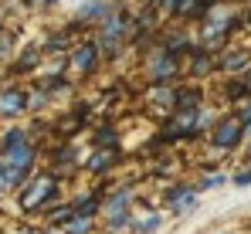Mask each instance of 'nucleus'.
Segmentation results:
<instances>
[{
	"label": "nucleus",
	"mask_w": 251,
	"mask_h": 234,
	"mask_svg": "<svg viewBox=\"0 0 251 234\" xmlns=\"http://www.w3.org/2000/svg\"><path fill=\"white\" fill-rule=\"evenodd\" d=\"M61 197H68V183L51 173L48 166H41L17 194H14V207H17V217L21 221H38L51 204H58Z\"/></svg>",
	"instance_id": "f257e3e1"
},
{
	"label": "nucleus",
	"mask_w": 251,
	"mask_h": 234,
	"mask_svg": "<svg viewBox=\"0 0 251 234\" xmlns=\"http://www.w3.org/2000/svg\"><path fill=\"white\" fill-rule=\"evenodd\" d=\"M7 234H44V224L41 221H21V217H17V224Z\"/></svg>",
	"instance_id": "4be33fe9"
},
{
	"label": "nucleus",
	"mask_w": 251,
	"mask_h": 234,
	"mask_svg": "<svg viewBox=\"0 0 251 234\" xmlns=\"http://www.w3.org/2000/svg\"><path fill=\"white\" fill-rule=\"evenodd\" d=\"M245 7H251V0H245Z\"/></svg>",
	"instance_id": "a878e982"
},
{
	"label": "nucleus",
	"mask_w": 251,
	"mask_h": 234,
	"mask_svg": "<svg viewBox=\"0 0 251 234\" xmlns=\"http://www.w3.org/2000/svg\"><path fill=\"white\" fill-rule=\"evenodd\" d=\"M24 116H31V109H27V88L17 85V81L3 85L0 88V119L3 122H17V119H24Z\"/></svg>",
	"instance_id": "f8f14e48"
},
{
	"label": "nucleus",
	"mask_w": 251,
	"mask_h": 234,
	"mask_svg": "<svg viewBox=\"0 0 251 234\" xmlns=\"http://www.w3.org/2000/svg\"><path fill=\"white\" fill-rule=\"evenodd\" d=\"M61 234H102V221H92V217H72L65 228H61Z\"/></svg>",
	"instance_id": "412c9836"
},
{
	"label": "nucleus",
	"mask_w": 251,
	"mask_h": 234,
	"mask_svg": "<svg viewBox=\"0 0 251 234\" xmlns=\"http://www.w3.org/2000/svg\"><path fill=\"white\" fill-rule=\"evenodd\" d=\"M251 92H248V81L241 75H221V85H217V105L224 109H238L241 102H248Z\"/></svg>",
	"instance_id": "2eb2a0df"
},
{
	"label": "nucleus",
	"mask_w": 251,
	"mask_h": 234,
	"mask_svg": "<svg viewBox=\"0 0 251 234\" xmlns=\"http://www.w3.org/2000/svg\"><path fill=\"white\" fill-rule=\"evenodd\" d=\"M72 217H75V200H72V197H61L58 204H51V207L44 210L38 221H41L44 228H54V231H61V228H65Z\"/></svg>",
	"instance_id": "a211bd4d"
},
{
	"label": "nucleus",
	"mask_w": 251,
	"mask_h": 234,
	"mask_svg": "<svg viewBox=\"0 0 251 234\" xmlns=\"http://www.w3.org/2000/svg\"><path fill=\"white\" fill-rule=\"evenodd\" d=\"M207 234H241L238 228H214V231H207Z\"/></svg>",
	"instance_id": "5701e85b"
},
{
	"label": "nucleus",
	"mask_w": 251,
	"mask_h": 234,
	"mask_svg": "<svg viewBox=\"0 0 251 234\" xmlns=\"http://www.w3.org/2000/svg\"><path fill=\"white\" fill-rule=\"evenodd\" d=\"M126 166V150H95V146H85L82 156V177L99 183V180H112L119 177V170Z\"/></svg>",
	"instance_id": "0eeeda50"
},
{
	"label": "nucleus",
	"mask_w": 251,
	"mask_h": 234,
	"mask_svg": "<svg viewBox=\"0 0 251 234\" xmlns=\"http://www.w3.org/2000/svg\"><path fill=\"white\" fill-rule=\"evenodd\" d=\"M251 68V48L248 44H231L217 58V75H245Z\"/></svg>",
	"instance_id": "dca6fc26"
},
{
	"label": "nucleus",
	"mask_w": 251,
	"mask_h": 234,
	"mask_svg": "<svg viewBox=\"0 0 251 234\" xmlns=\"http://www.w3.org/2000/svg\"><path fill=\"white\" fill-rule=\"evenodd\" d=\"M210 102V92L204 81H180L176 85V109H204Z\"/></svg>",
	"instance_id": "f3484780"
},
{
	"label": "nucleus",
	"mask_w": 251,
	"mask_h": 234,
	"mask_svg": "<svg viewBox=\"0 0 251 234\" xmlns=\"http://www.w3.org/2000/svg\"><path fill=\"white\" fill-rule=\"evenodd\" d=\"M123 136H126V129H119V122L102 119V122H95V126L88 129L85 146H95V150H126Z\"/></svg>",
	"instance_id": "4468645a"
},
{
	"label": "nucleus",
	"mask_w": 251,
	"mask_h": 234,
	"mask_svg": "<svg viewBox=\"0 0 251 234\" xmlns=\"http://www.w3.org/2000/svg\"><path fill=\"white\" fill-rule=\"evenodd\" d=\"M44 166L51 173H58L68 187L72 180L82 177V156H85V139H54L48 150H44Z\"/></svg>",
	"instance_id": "423d86ee"
},
{
	"label": "nucleus",
	"mask_w": 251,
	"mask_h": 234,
	"mask_svg": "<svg viewBox=\"0 0 251 234\" xmlns=\"http://www.w3.org/2000/svg\"><path fill=\"white\" fill-rule=\"evenodd\" d=\"M201 153H204L201 159H214V163H227V159L245 153V122L238 119L234 109H224L217 126L204 136Z\"/></svg>",
	"instance_id": "f03ea898"
},
{
	"label": "nucleus",
	"mask_w": 251,
	"mask_h": 234,
	"mask_svg": "<svg viewBox=\"0 0 251 234\" xmlns=\"http://www.w3.org/2000/svg\"><path fill=\"white\" fill-rule=\"evenodd\" d=\"M190 170H194V173H190L194 187H197L204 197L221 194V190L231 187V170H227L224 163H214V159H194Z\"/></svg>",
	"instance_id": "1a4fd4ad"
},
{
	"label": "nucleus",
	"mask_w": 251,
	"mask_h": 234,
	"mask_svg": "<svg viewBox=\"0 0 251 234\" xmlns=\"http://www.w3.org/2000/svg\"><path fill=\"white\" fill-rule=\"evenodd\" d=\"M7 197H10V190H7V187H3V180H0V207H3V200H7Z\"/></svg>",
	"instance_id": "b1692460"
},
{
	"label": "nucleus",
	"mask_w": 251,
	"mask_h": 234,
	"mask_svg": "<svg viewBox=\"0 0 251 234\" xmlns=\"http://www.w3.org/2000/svg\"><path fill=\"white\" fill-rule=\"evenodd\" d=\"M231 190H238V194L251 190V153H241V159L231 166Z\"/></svg>",
	"instance_id": "6ab92c4d"
},
{
	"label": "nucleus",
	"mask_w": 251,
	"mask_h": 234,
	"mask_svg": "<svg viewBox=\"0 0 251 234\" xmlns=\"http://www.w3.org/2000/svg\"><path fill=\"white\" fill-rule=\"evenodd\" d=\"M245 27H251V7H245Z\"/></svg>",
	"instance_id": "393cba45"
},
{
	"label": "nucleus",
	"mask_w": 251,
	"mask_h": 234,
	"mask_svg": "<svg viewBox=\"0 0 251 234\" xmlns=\"http://www.w3.org/2000/svg\"><path fill=\"white\" fill-rule=\"evenodd\" d=\"M143 109L156 119H167L176 109V85H146L143 88Z\"/></svg>",
	"instance_id": "ddd939ff"
},
{
	"label": "nucleus",
	"mask_w": 251,
	"mask_h": 234,
	"mask_svg": "<svg viewBox=\"0 0 251 234\" xmlns=\"http://www.w3.org/2000/svg\"><path fill=\"white\" fill-rule=\"evenodd\" d=\"M51 105H54L51 92H44L41 85H31V88H27V109H31V116H44Z\"/></svg>",
	"instance_id": "aec40b11"
},
{
	"label": "nucleus",
	"mask_w": 251,
	"mask_h": 234,
	"mask_svg": "<svg viewBox=\"0 0 251 234\" xmlns=\"http://www.w3.org/2000/svg\"><path fill=\"white\" fill-rule=\"evenodd\" d=\"M139 68L146 85H180L183 81V58L170 51L163 41H156L150 51L139 54Z\"/></svg>",
	"instance_id": "20e7f679"
},
{
	"label": "nucleus",
	"mask_w": 251,
	"mask_h": 234,
	"mask_svg": "<svg viewBox=\"0 0 251 234\" xmlns=\"http://www.w3.org/2000/svg\"><path fill=\"white\" fill-rule=\"evenodd\" d=\"M217 75V54L204 51L201 44L183 58V81H204L207 85L210 78Z\"/></svg>",
	"instance_id": "9b49d317"
},
{
	"label": "nucleus",
	"mask_w": 251,
	"mask_h": 234,
	"mask_svg": "<svg viewBox=\"0 0 251 234\" xmlns=\"http://www.w3.org/2000/svg\"><path fill=\"white\" fill-rule=\"evenodd\" d=\"M156 204L170 221H190L204 207V194L194 187L190 177H176V180H170L156 190Z\"/></svg>",
	"instance_id": "7ed1b4c3"
},
{
	"label": "nucleus",
	"mask_w": 251,
	"mask_h": 234,
	"mask_svg": "<svg viewBox=\"0 0 251 234\" xmlns=\"http://www.w3.org/2000/svg\"><path fill=\"white\" fill-rule=\"evenodd\" d=\"M248 234H251V221H248Z\"/></svg>",
	"instance_id": "bb28decb"
},
{
	"label": "nucleus",
	"mask_w": 251,
	"mask_h": 234,
	"mask_svg": "<svg viewBox=\"0 0 251 234\" xmlns=\"http://www.w3.org/2000/svg\"><path fill=\"white\" fill-rule=\"evenodd\" d=\"M167 224H170V217L160 210V204L143 194V200L136 204V214H132V228H129V234H163Z\"/></svg>",
	"instance_id": "9d476101"
},
{
	"label": "nucleus",
	"mask_w": 251,
	"mask_h": 234,
	"mask_svg": "<svg viewBox=\"0 0 251 234\" xmlns=\"http://www.w3.org/2000/svg\"><path fill=\"white\" fill-rule=\"evenodd\" d=\"M132 24H136V14L129 7H123L119 14H112L109 21H102L92 31V38H95V44H99V51H102L105 61H116L126 48H132Z\"/></svg>",
	"instance_id": "39448f33"
},
{
	"label": "nucleus",
	"mask_w": 251,
	"mask_h": 234,
	"mask_svg": "<svg viewBox=\"0 0 251 234\" xmlns=\"http://www.w3.org/2000/svg\"><path fill=\"white\" fill-rule=\"evenodd\" d=\"M65 61H68V75H72V81L78 85V81H85L88 75H95L99 65H102L105 58H102L95 38H82V41H75V48L65 54Z\"/></svg>",
	"instance_id": "6e6552de"
}]
</instances>
